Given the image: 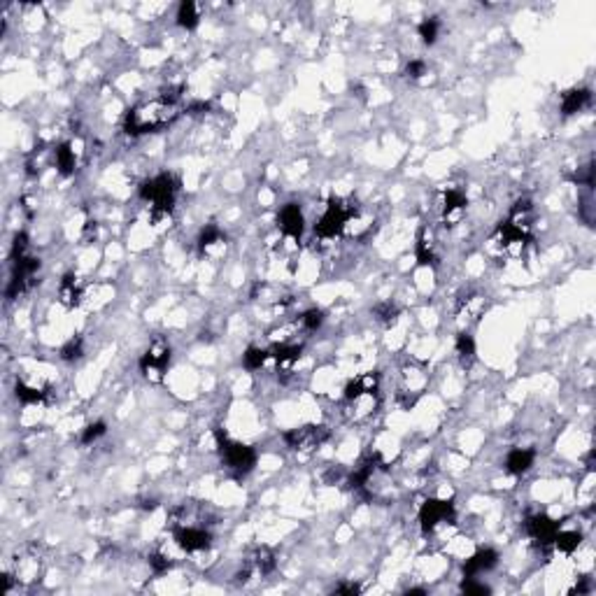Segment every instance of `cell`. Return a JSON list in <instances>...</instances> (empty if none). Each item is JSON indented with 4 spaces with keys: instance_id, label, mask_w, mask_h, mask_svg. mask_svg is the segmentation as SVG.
<instances>
[{
    "instance_id": "obj_1",
    "label": "cell",
    "mask_w": 596,
    "mask_h": 596,
    "mask_svg": "<svg viewBox=\"0 0 596 596\" xmlns=\"http://www.w3.org/2000/svg\"><path fill=\"white\" fill-rule=\"evenodd\" d=\"M180 98L178 94H161L149 100H142L136 107L126 112L124 131L129 136H147V133H158L166 126H170L180 117Z\"/></svg>"
},
{
    "instance_id": "obj_2",
    "label": "cell",
    "mask_w": 596,
    "mask_h": 596,
    "mask_svg": "<svg viewBox=\"0 0 596 596\" xmlns=\"http://www.w3.org/2000/svg\"><path fill=\"white\" fill-rule=\"evenodd\" d=\"M178 191H180V182L173 173H158L140 184L138 194L149 205V215H152L154 224L170 222Z\"/></svg>"
},
{
    "instance_id": "obj_3",
    "label": "cell",
    "mask_w": 596,
    "mask_h": 596,
    "mask_svg": "<svg viewBox=\"0 0 596 596\" xmlns=\"http://www.w3.org/2000/svg\"><path fill=\"white\" fill-rule=\"evenodd\" d=\"M354 217H357V207L350 200H342V198L329 200V205H326L322 217L315 224V238L322 242H331L335 238H340Z\"/></svg>"
},
{
    "instance_id": "obj_4",
    "label": "cell",
    "mask_w": 596,
    "mask_h": 596,
    "mask_svg": "<svg viewBox=\"0 0 596 596\" xmlns=\"http://www.w3.org/2000/svg\"><path fill=\"white\" fill-rule=\"evenodd\" d=\"M217 448H220L222 464L236 475H247L251 468L256 466V452L245 443L231 440L229 435L217 431Z\"/></svg>"
},
{
    "instance_id": "obj_5",
    "label": "cell",
    "mask_w": 596,
    "mask_h": 596,
    "mask_svg": "<svg viewBox=\"0 0 596 596\" xmlns=\"http://www.w3.org/2000/svg\"><path fill=\"white\" fill-rule=\"evenodd\" d=\"M455 522V503L445 499H426L419 508V526L424 536L438 533L443 526Z\"/></svg>"
},
{
    "instance_id": "obj_6",
    "label": "cell",
    "mask_w": 596,
    "mask_h": 596,
    "mask_svg": "<svg viewBox=\"0 0 596 596\" xmlns=\"http://www.w3.org/2000/svg\"><path fill=\"white\" fill-rule=\"evenodd\" d=\"M170 345L166 340L156 338L152 345L147 347V352L140 359V373L145 375V380L149 382H163V377L168 373V366H170Z\"/></svg>"
},
{
    "instance_id": "obj_7",
    "label": "cell",
    "mask_w": 596,
    "mask_h": 596,
    "mask_svg": "<svg viewBox=\"0 0 596 596\" xmlns=\"http://www.w3.org/2000/svg\"><path fill=\"white\" fill-rule=\"evenodd\" d=\"M284 443L287 448L293 452H313L319 445H324L329 440V429L324 424H305V426H296V429L284 431Z\"/></svg>"
},
{
    "instance_id": "obj_8",
    "label": "cell",
    "mask_w": 596,
    "mask_h": 596,
    "mask_svg": "<svg viewBox=\"0 0 596 596\" xmlns=\"http://www.w3.org/2000/svg\"><path fill=\"white\" fill-rule=\"evenodd\" d=\"M173 541L180 548V552L198 555V552L210 550L212 533L200 524H182V526H173Z\"/></svg>"
},
{
    "instance_id": "obj_9",
    "label": "cell",
    "mask_w": 596,
    "mask_h": 596,
    "mask_svg": "<svg viewBox=\"0 0 596 596\" xmlns=\"http://www.w3.org/2000/svg\"><path fill=\"white\" fill-rule=\"evenodd\" d=\"M278 226H280V233L284 238H291L300 242L303 238V231H305V217H303V210H300L298 203H284L278 212Z\"/></svg>"
},
{
    "instance_id": "obj_10",
    "label": "cell",
    "mask_w": 596,
    "mask_h": 596,
    "mask_svg": "<svg viewBox=\"0 0 596 596\" xmlns=\"http://www.w3.org/2000/svg\"><path fill=\"white\" fill-rule=\"evenodd\" d=\"M526 533L531 536V541H536L538 545H552L555 543V536L559 531V524L552 517H548L545 513H536L526 519Z\"/></svg>"
},
{
    "instance_id": "obj_11",
    "label": "cell",
    "mask_w": 596,
    "mask_h": 596,
    "mask_svg": "<svg viewBox=\"0 0 596 596\" xmlns=\"http://www.w3.org/2000/svg\"><path fill=\"white\" fill-rule=\"evenodd\" d=\"M497 564H499V552L492 548H482L464 561L461 570H464V578H477L482 573H489Z\"/></svg>"
},
{
    "instance_id": "obj_12",
    "label": "cell",
    "mask_w": 596,
    "mask_h": 596,
    "mask_svg": "<svg viewBox=\"0 0 596 596\" xmlns=\"http://www.w3.org/2000/svg\"><path fill=\"white\" fill-rule=\"evenodd\" d=\"M82 298H84V287L80 278L75 273H65L61 282H58V303L72 310L82 303Z\"/></svg>"
},
{
    "instance_id": "obj_13",
    "label": "cell",
    "mask_w": 596,
    "mask_h": 596,
    "mask_svg": "<svg viewBox=\"0 0 596 596\" xmlns=\"http://www.w3.org/2000/svg\"><path fill=\"white\" fill-rule=\"evenodd\" d=\"M466 215V196L457 189H448L443 196V222L448 226H455L464 220Z\"/></svg>"
},
{
    "instance_id": "obj_14",
    "label": "cell",
    "mask_w": 596,
    "mask_h": 596,
    "mask_svg": "<svg viewBox=\"0 0 596 596\" xmlns=\"http://www.w3.org/2000/svg\"><path fill=\"white\" fill-rule=\"evenodd\" d=\"M590 103H592V91L590 89H570V91H566V94H561L559 107H561V114L570 117V114L583 112L585 107H590Z\"/></svg>"
},
{
    "instance_id": "obj_15",
    "label": "cell",
    "mask_w": 596,
    "mask_h": 596,
    "mask_svg": "<svg viewBox=\"0 0 596 596\" xmlns=\"http://www.w3.org/2000/svg\"><path fill=\"white\" fill-rule=\"evenodd\" d=\"M226 245V236L217 224H207L198 236V247L205 256H215L217 251H222Z\"/></svg>"
},
{
    "instance_id": "obj_16",
    "label": "cell",
    "mask_w": 596,
    "mask_h": 596,
    "mask_svg": "<svg viewBox=\"0 0 596 596\" xmlns=\"http://www.w3.org/2000/svg\"><path fill=\"white\" fill-rule=\"evenodd\" d=\"M536 461V452L533 450H526V448H515L508 452L506 457V471L510 475H524L526 471H531Z\"/></svg>"
},
{
    "instance_id": "obj_17",
    "label": "cell",
    "mask_w": 596,
    "mask_h": 596,
    "mask_svg": "<svg viewBox=\"0 0 596 596\" xmlns=\"http://www.w3.org/2000/svg\"><path fill=\"white\" fill-rule=\"evenodd\" d=\"M54 166L65 178L75 173V168H77V154H75L70 142H61V145L54 147Z\"/></svg>"
},
{
    "instance_id": "obj_18",
    "label": "cell",
    "mask_w": 596,
    "mask_h": 596,
    "mask_svg": "<svg viewBox=\"0 0 596 596\" xmlns=\"http://www.w3.org/2000/svg\"><path fill=\"white\" fill-rule=\"evenodd\" d=\"M14 396L21 406H42L47 399V389L36 387V384H28L23 380H16L14 384Z\"/></svg>"
},
{
    "instance_id": "obj_19",
    "label": "cell",
    "mask_w": 596,
    "mask_h": 596,
    "mask_svg": "<svg viewBox=\"0 0 596 596\" xmlns=\"http://www.w3.org/2000/svg\"><path fill=\"white\" fill-rule=\"evenodd\" d=\"M482 313H484V296H480V293L464 296L457 305L459 319H466V322H475V319L482 317Z\"/></svg>"
},
{
    "instance_id": "obj_20",
    "label": "cell",
    "mask_w": 596,
    "mask_h": 596,
    "mask_svg": "<svg viewBox=\"0 0 596 596\" xmlns=\"http://www.w3.org/2000/svg\"><path fill=\"white\" fill-rule=\"evenodd\" d=\"M415 256L419 266H431L435 264V247L431 236L426 233V229H422L417 233V242H415Z\"/></svg>"
},
{
    "instance_id": "obj_21",
    "label": "cell",
    "mask_w": 596,
    "mask_h": 596,
    "mask_svg": "<svg viewBox=\"0 0 596 596\" xmlns=\"http://www.w3.org/2000/svg\"><path fill=\"white\" fill-rule=\"evenodd\" d=\"M175 19H178V26L187 28V31H194L198 23H200V10L196 3H191V0H184V3L178 7V14H175Z\"/></svg>"
},
{
    "instance_id": "obj_22",
    "label": "cell",
    "mask_w": 596,
    "mask_h": 596,
    "mask_svg": "<svg viewBox=\"0 0 596 596\" xmlns=\"http://www.w3.org/2000/svg\"><path fill=\"white\" fill-rule=\"evenodd\" d=\"M583 533L580 531H568V529H559L555 536V548L561 552V555H573V552L580 548Z\"/></svg>"
},
{
    "instance_id": "obj_23",
    "label": "cell",
    "mask_w": 596,
    "mask_h": 596,
    "mask_svg": "<svg viewBox=\"0 0 596 596\" xmlns=\"http://www.w3.org/2000/svg\"><path fill=\"white\" fill-rule=\"evenodd\" d=\"M455 350H457V357L461 359V364L464 366H471L473 359H475V340L471 333H459L457 335V342H455Z\"/></svg>"
},
{
    "instance_id": "obj_24",
    "label": "cell",
    "mask_w": 596,
    "mask_h": 596,
    "mask_svg": "<svg viewBox=\"0 0 596 596\" xmlns=\"http://www.w3.org/2000/svg\"><path fill=\"white\" fill-rule=\"evenodd\" d=\"M268 359H271V352L268 350L249 347L245 354H242V366H245L247 371H261V368L268 364Z\"/></svg>"
},
{
    "instance_id": "obj_25",
    "label": "cell",
    "mask_w": 596,
    "mask_h": 596,
    "mask_svg": "<svg viewBox=\"0 0 596 596\" xmlns=\"http://www.w3.org/2000/svg\"><path fill=\"white\" fill-rule=\"evenodd\" d=\"M440 31H443V26L435 16H429V19H424L417 26V33H419V38H422L424 45H435V40L440 38Z\"/></svg>"
},
{
    "instance_id": "obj_26",
    "label": "cell",
    "mask_w": 596,
    "mask_h": 596,
    "mask_svg": "<svg viewBox=\"0 0 596 596\" xmlns=\"http://www.w3.org/2000/svg\"><path fill=\"white\" fill-rule=\"evenodd\" d=\"M324 313L322 310H317V308H310L305 310L303 315H300L298 319V326H300V331H305V333H315L317 329H322V324H324Z\"/></svg>"
},
{
    "instance_id": "obj_27",
    "label": "cell",
    "mask_w": 596,
    "mask_h": 596,
    "mask_svg": "<svg viewBox=\"0 0 596 596\" xmlns=\"http://www.w3.org/2000/svg\"><path fill=\"white\" fill-rule=\"evenodd\" d=\"M105 431H107L105 422H91V424L84 426V431H82V435H80V443H82V445L96 443V440L100 438V435H105Z\"/></svg>"
},
{
    "instance_id": "obj_28",
    "label": "cell",
    "mask_w": 596,
    "mask_h": 596,
    "mask_svg": "<svg viewBox=\"0 0 596 596\" xmlns=\"http://www.w3.org/2000/svg\"><path fill=\"white\" fill-rule=\"evenodd\" d=\"M84 357V345L80 338H70L65 345L61 347V359L63 361H77Z\"/></svg>"
},
{
    "instance_id": "obj_29",
    "label": "cell",
    "mask_w": 596,
    "mask_h": 596,
    "mask_svg": "<svg viewBox=\"0 0 596 596\" xmlns=\"http://www.w3.org/2000/svg\"><path fill=\"white\" fill-rule=\"evenodd\" d=\"M375 315L380 322L384 324H391V322H396V317H399V308L394 305V303H382V305H377L375 308Z\"/></svg>"
},
{
    "instance_id": "obj_30",
    "label": "cell",
    "mask_w": 596,
    "mask_h": 596,
    "mask_svg": "<svg viewBox=\"0 0 596 596\" xmlns=\"http://www.w3.org/2000/svg\"><path fill=\"white\" fill-rule=\"evenodd\" d=\"M461 592L464 594H489L492 590L484 583L477 580V578H464V583H461Z\"/></svg>"
},
{
    "instance_id": "obj_31",
    "label": "cell",
    "mask_w": 596,
    "mask_h": 596,
    "mask_svg": "<svg viewBox=\"0 0 596 596\" xmlns=\"http://www.w3.org/2000/svg\"><path fill=\"white\" fill-rule=\"evenodd\" d=\"M254 566H256V570H261V573L266 575V573H271V570L275 568V559H273V555H271V552L261 550V552H256Z\"/></svg>"
},
{
    "instance_id": "obj_32",
    "label": "cell",
    "mask_w": 596,
    "mask_h": 596,
    "mask_svg": "<svg viewBox=\"0 0 596 596\" xmlns=\"http://www.w3.org/2000/svg\"><path fill=\"white\" fill-rule=\"evenodd\" d=\"M406 75L410 80H422L426 75V63L422 61V58H413V61L406 65Z\"/></svg>"
},
{
    "instance_id": "obj_33",
    "label": "cell",
    "mask_w": 596,
    "mask_h": 596,
    "mask_svg": "<svg viewBox=\"0 0 596 596\" xmlns=\"http://www.w3.org/2000/svg\"><path fill=\"white\" fill-rule=\"evenodd\" d=\"M357 592H359V587L354 583H345V585L335 587V594H357Z\"/></svg>"
}]
</instances>
